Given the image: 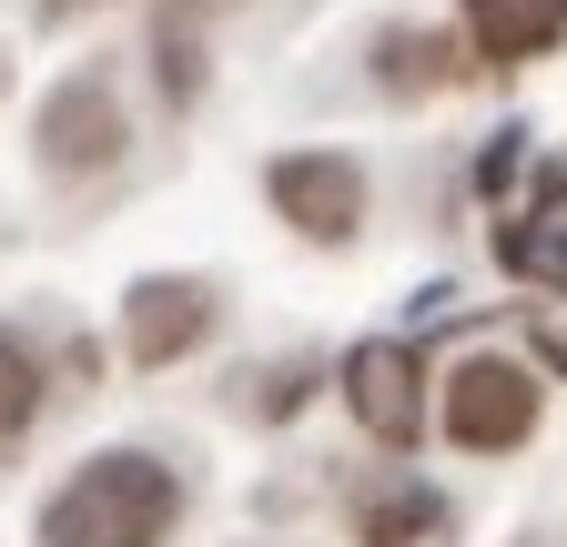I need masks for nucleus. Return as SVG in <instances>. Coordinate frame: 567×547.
I'll list each match as a JSON object with an SVG mask.
<instances>
[{"instance_id":"obj_3","label":"nucleus","mask_w":567,"mask_h":547,"mask_svg":"<svg viewBox=\"0 0 567 547\" xmlns=\"http://www.w3.org/2000/svg\"><path fill=\"white\" fill-rule=\"evenodd\" d=\"M41 163H51L61 183L122 163V102H112V82H61V92L41 102Z\"/></svg>"},{"instance_id":"obj_5","label":"nucleus","mask_w":567,"mask_h":547,"mask_svg":"<svg viewBox=\"0 0 567 547\" xmlns=\"http://www.w3.org/2000/svg\"><path fill=\"white\" fill-rule=\"evenodd\" d=\"M213 334V295L193 285V274H153V285H132V314H122V345H132V365H173V355H193Z\"/></svg>"},{"instance_id":"obj_8","label":"nucleus","mask_w":567,"mask_h":547,"mask_svg":"<svg viewBox=\"0 0 567 547\" xmlns=\"http://www.w3.org/2000/svg\"><path fill=\"white\" fill-rule=\"evenodd\" d=\"M31 416H41V355L21 345V334H0V446H11Z\"/></svg>"},{"instance_id":"obj_7","label":"nucleus","mask_w":567,"mask_h":547,"mask_svg":"<svg viewBox=\"0 0 567 547\" xmlns=\"http://www.w3.org/2000/svg\"><path fill=\"white\" fill-rule=\"evenodd\" d=\"M466 21H476L486 61H537L567 31V0H466Z\"/></svg>"},{"instance_id":"obj_10","label":"nucleus","mask_w":567,"mask_h":547,"mask_svg":"<svg viewBox=\"0 0 567 547\" xmlns=\"http://www.w3.org/2000/svg\"><path fill=\"white\" fill-rule=\"evenodd\" d=\"M446 72H456L446 41H425V31L405 41V31H385V82H415V92H425V82H446Z\"/></svg>"},{"instance_id":"obj_1","label":"nucleus","mask_w":567,"mask_h":547,"mask_svg":"<svg viewBox=\"0 0 567 547\" xmlns=\"http://www.w3.org/2000/svg\"><path fill=\"white\" fill-rule=\"evenodd\" d=\"M173 517H183V476L142 446H112L61 476V497L41 507V547H163Z\"/></svg>"},{"instance_id":"obj_2","label":"nucleus","mask_w":567,"mask_h":547,"mask_svg":"<svg viewBox=\"0 0 567 547\" xmlns=\"http://www.w3.org/2000/svg\"><path fill=\"white\" fill-rule=\"evenodd\" d=\"M446 436H456L466 456L527 446V436H537V375H527L517 355H466V365L446 375Z\"/></svg>"},{"instance_id":"obj_9","label":"nucleus","mask_w":567,"mask_h":547,"mask_svg":"<svg viewBox=\"0 0 567 547\" xmlns=\"http://www.w3.org/2000/svg\"><path fill=\"white\" fill-rule=\"evenodd\" d=\"M425 527H436V497H425V487H395V497L365 507V547H415Z\"/></svg>"},{"instance_id":"obj_4","label":"nucleus","mask_w":567,"mask_h":547,"mask_svg":"<svg viewBox=\"0 0 567 547\" xmlns=\"http://www.w3.org/2000/svg\"><path fill=\"white\" fill-rule=\"evenodd\" d=\"M264 183H274V203H284V224H305V234H324V244H344L354 224H365V173H354L344 153H284Z\"/></svg>"},{"instance_id":"obj_6","label":"nucleus","mask_w":567,"mask_h":547,"mask_svg":"<svg viewBox=\"0 0 567 547\" xmlns=\"http://www.w3.org/2000/svg\"><path fill=\"white\" fill-rule=\"evenodd\" d=\"M344 405H354V426H365V436L415 446V355L405 345H354L344 355Z\"/></svg>"}]
</instances>
